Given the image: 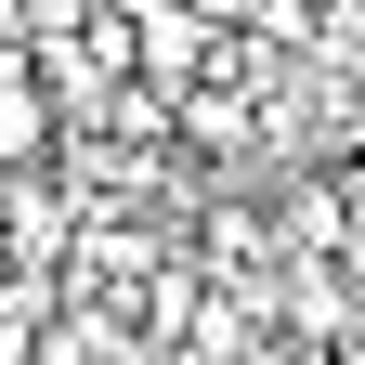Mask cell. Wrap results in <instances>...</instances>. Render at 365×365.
Returning <instances> with one entry per match:
<instances>
[{"instance_id":"cell-4","label":"cell","mask_w":365,"mask_h":365,"mask_svg":"<svg viewBox=\"0 0 365 365\" xmlns=\"http://www.w3.org/2000/svg\"><path fill=\"white\" fill-rule=\"evenodd\" d=\"M91 14H105V26H118V14H144V0H91Z\"/></svg>"},{"instance_id":"cell-3","label":"cell","mask_w":365,"mask_h":365,"mask_svg":"<svg viewBox=\"0 0 365 365\" xmlns=\"http://www.w3.org/2000/svg\"><path fill=\"white\" fill-rule=\"evenodd\" d=\"M182 14H196V39H209V26H248V0H182Z\"/></svg>"},{"instance_id":"cell-1","label":"cell","mask_w":365,"mask_h":365,"mask_svg":"<svg viewBox=\"0 0 365 365\" xmlns=\"http://www.w3.org/2000/svg\"><path fill=\"white\" fill-rule=\"evenodd\" d=\"M118 39H130V66H144L157 91H196V78H209V39H196V14H182V0H144V14H118Z\"/></svg>"},{"instance_id":"cell-2","label":"cell","mask_w":365,"mask_h":365,"mask_svg":"<svg viewBox=\"0 0 365 365\" xmlns=\"http://www.w3.org/2000/svg\"><path fill=\"white\" fill-rule=\"evenodd\" d=\"M39 144H53V78L0 53V182H14V170H26Z\"/></svg>"}]
</instances>
